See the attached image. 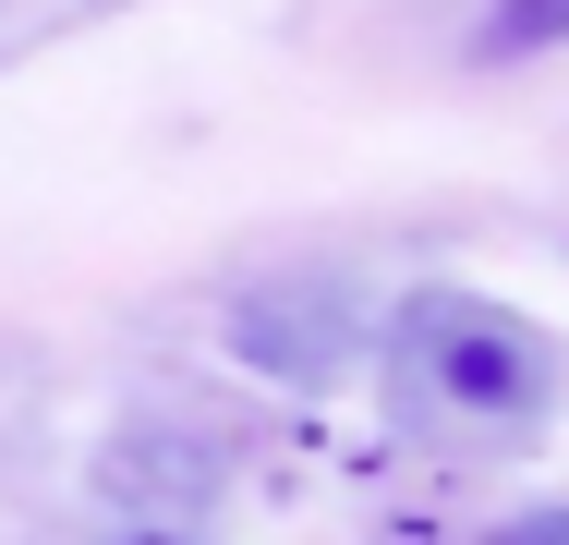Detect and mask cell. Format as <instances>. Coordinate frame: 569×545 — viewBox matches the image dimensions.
<instances>
[{
  "label": "cell",
  "mask_w": 569,
  "mask_h": 545,
  "mask_svg": "<svg viewBox=\"0 0 569 545\" xmlns=\"http://www.w3.org/2000/svg\"><path fill=\"white\" fill-rule=\"evenodd\" d=\"M388 388L425 436H460V448H509L558 413V339L497 304V291H412L388 316Z\"/></svg>",
  "instance_id": "6da1fadb"
},
{
  "label": "cell",
  "mask_w": 569,
  "mask_h": 545,
  "mask_svg": "<svg viewBox=\"0 0 569 545\" xmlns=\"http://www.w3.org/2000/svg\"><path fill=\"white\" fill-rule=\"evenodd\" d=\"M569 37V0H497V24H485V49H546Z\"/></svg>",
  "instance_id": "3957f363"
},
{
  "label": "cell",
  "mask_w": 569,
  "mask_h": 545,
  "mask_svg": "<svg viewBox=\"0 0 569 545\" xmlns=\"http://www.w3.org/2000/svg\"><path fill=\"white\" fill-rule=\"evenodd\" d=\"M230 497V460L207 425L182 413H121L110 448H98V509H110L121 545H207Z\"/></svg>",
  "instance_id": "7a4b0ae2"
},
{
  "label": "cell",
  "mask_w": 569,
  "mask_h": 545,
  "mask_svg": "<svg viewBox=\"0 0 569 545\" xmlns=\"http://www.w3.org/2000/svg\"><path fill=\"white\" fill-rule=\"evenodd\" d=\"M485 545H569V509H521V522H497Z\"/></svg>",
  "instance_id": "277c9868"
}]
</instances>
